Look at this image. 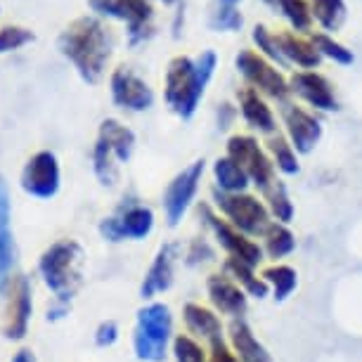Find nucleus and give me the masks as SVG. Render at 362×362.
<instances>
[{
  "instance_id": "1",
  "label": "nucleus",
  "mask_w": 362,
  "mask_h": 362,
  "mask_svg": "<svg viewBox=\"0 0 362 362\" xmlns=\"http://www.w3.org/2000/svg\"><path fill=\"white\" fill-rule=\"evenodd\" d=\"M59 50L76 66L81 78L98 83L109 59V36L98 19L81 17L62 31Z\"/></svg>"
},
{
  "instance_id": "2",
  "label": "nucleus",
  "mask_w": 362,
  "mask_h": 362,
  "mask_svg": "<svg viewBox=\"0 0 362 362\" xmlns=\"http://www.w3.org/2000/svg\"><path fill=\"white\" fill-rule=\"evenodd\" d=\"M214 69V52H204L197 62H189L187 57H177L170 62L166 74V102L175 114H180L182 119H189L194 114Z\"/></svg>"
},
{
  "instance_id": "3",
  "label": "nucleus",
  "mask_w": 362,
  "mask_h": 362,
  "mask_svg": "<svg viewBox=\"0 0 362 362\" xmlns=\"http://www.w3.org/2000/svg\"><path fill=\"white\" fill-rule=\"evenodd\" d=\"M81 261H83V251H81V247L74 239H64V242L52 244L40 256L38 270L43 275V282L62 303H69L71 296L78 289Z\"/></svg>"
},
{
  "instance_id": "4",
  "label": "nucleus",
  "mask_w": 362,
  "mask_h": 362,
  "mask_svg": "<svg viewBox=\"0 0 362 362\" xmlns=\"http://www.w3.org/2000/svg\"><path fill=\"white\" fill-rule=\"evenodd\" d=\"M170 334H173V317H170L168 305L149 303L140 308L133 334V348L138 360L161 362L166 358Z\"/></svg>"
},
{
  "instance_id": "5",
  "label": "nucleus",
  "mask_w": 362,
  "mask_h": 362,
  "mask_svg": "<svg viewBox=\"0 0 362 362\" xmlns=\"http://www.w3.org/2000/svg\"><path fill=\"white\" fill-rule=\"evenodd\" d=\"M214 199L216 209L232 228H237L239 232H244L247 237H263V232L268 230L270 221V211L268 206L254 194L239 192V194H228L221 189H214Z\"/></svg>"
},
{
  "instance_id": "6",
  "label": "nucleus",
  "mask_w": 362,
  "mask_h": 362,
  "mask_svg": "<svg viewBox=\"0 0 362 362\" xmlns=\"http://www.w3.org/2000/svg\"><path fill=\"white\" fill-rule=\"evenodd\" d=\"M199 216L204 218V223H206L209 230L214 232L216 242L221 244V249L230 258H239V261L254 265V268H258V265L263 263L265 254H263L261 244L254 242L251 237H247L244 232H239L237 228H232V225L225 221L221 214H216V211L211 209L209 204H202V206H199Z\"/></svg>"
},
{
  "instance_id": "7",
  "label": "nucleus",
  "mask_w": 362,
  "mask_h": 362,
  "mask_svg": "<svg viewBox=\"0 0 362 362\" xmlns=\"http://www.w3.org/2000/svg\"><path fill=\"white\" fill-rule=\"evenodd\" d=\"M228 156L247 170L249 180L254 182L263 194H268L279 182L275 177V163L261 152L258 142L254 138H249V135H235V138H230Z\"/></svg>"
},
{
  "instance_id": "8",
  "label": "nucleus",
  "mask_w": 362,
  "mask_h": 362,
  "mask_svg": "<svg viewBox=\"0 0 362 362\" xmlns=\"http://www.w3.org/2000/svg\"><path fill=\"white\" fill-rule=\"evenodd\" d=\"M154 228L152 209L142 204H128L121 206L112 218L100 223V235L109 242H124V239H145Z\"/></svg>"
},
{
  "instance_id": "9",
  "label": "nucleus",
  "mask_w": 362,
  "mask_h": 362,
  "mask_svg": "<svg viewBox=\"0 0 362 362\" xmlns=\"http://www.w3.org/2000/svg\"><path fill=\"white\" fill-rule=\"evenodd\" d=\"M204 175V161H194L192 166L177 173L173 180L168 182L166 194H163V214L170 228H175L187 214L189 204H192L197 189H199V180Z\"/></svg>"
},
{
  "instance_id": "10",
  "label": "nucleus",
  "mask_w": 362,
  "mask_h": 362,
  "mask_svg": "<svg viewBox=\"0 0 362 362\" xmlns=\"http://www.w3.org/2000/svg\"><path fill=\"white\" fill-rule=\"evenodd\" d=\"M22 187L26 194L50 199L59 189V163L52 152L33 154L22 170Z\"/></svg>"
},
{
  "instance_id": "11",
  "label": "nucleus",
  "mask_w": 362,
  "mask_h": 362,
  "mask_svg": "<svg viewBox=\"0 0 362 362\" xmlns=\"http://www.w3.org/2000/svg\"><path fill=\"white\" fill-rule=\"evenodd\" d=\"M31 284L24 275L12 279L10 284V296H8V308H5L3 320V337L10 341H19L26 337L31 320Z\"/></svg>"
},
{
  "instance_id": "12",
  "label": "nucleus",
  "mask_w": 362,
  "mask_h": 362,
  "mask_svg": "<svg viewBox=\"0 0 362 362\" xmlns=\"http://www.w3.org/2000/svg\"><path fill=\"white\" fill-rule=\"evenodd\" d=\"M209 300L218 315H228L230 320H239L247 313V293L239 284H235L225 272H216L206 279Z\"/></svg>"
},
{
  "instance_id": "13",
  "label": "nucleus",
  "mask_w": 362,
  "mask_h": 362,
  "mask_svg": "<svg viewBox=\"0 0 362 362\" xmlns=\"http://www.w3.org/2000/svg\"><path fill=\"white\" fill-rule=\"evenodd\" d=\"M112 98L119 107L131 109V112H145L154 102L152 88L124 66L116 69L112 76Z\"/></svg>"
},
{
  "instance_id": "14",
  "label": "nucleus",
  "mask_w": 362,
  "mask_h": 362,
  "mask_svg": "<svg viewBox=\"0 0 362 362\" xmlns=\"http://www.w3.org/2000/svg\"><path fill=\"white\" fill-rule=\"evenodd\" d=\"M237 66L242 69V74L251 81L254 90L268 93L270 98L282 100L289 93V86L282 78V74H277V69H272L270 64H265L258 54L254 52H242L237 57Z\"/></svg>"
},
{
  "instance_id": "15",
  "label": "nucleus",
  "mask_w": 362,
  "mask_h": 362,
  "mask_svg": "<svg viewBox=\"0 0 362 362\" xmlns=\"http://www.w3.org/2000/svg\"><path fill=\"white\" fill-rule=\"evenodd\" d=\"M90 8L100 15H109L116 19H126L131 26V43H138L140 38H145V22L149 19L147 0H90Z\"/></svg>"
},
{
  "instance_id": "16",
  "label": "nucleus",
  "mask_w": 362,
  "mask_h": 362,
  "mask_svg": "<svg viewBox=\"0 0 362 362\" xmlns=\"http://www.w3.org/2000/svg\"><path fill=\"white\" fill-rule=\"evenodd\" d=\"M177 251H180V247L173 242L163 244V247L156 251L154 263L149 265L145 282H142V286H140L142 298H152V296H156V293L166 291L168 286L173 284V268H175Z\"/></svg>"
},
{
  "instance_id": "17",
  "label": "nucleus",
  "mask_w": 362,
  "mask_h": 362,
  "mask_svg": "<svg viewBox=\"0 0 362 362\" xmlns=\"http://www.w3.org/2000/svg\"><path fill=\"white\" fill-rule=\"evenodd\" d=\"M284 121H286V131H289V138H291V147L296 149V152L308 154L310 149L315 147V142L320 140V133H322L320 121L300 107L286 109Z\"/></svg>"
},
{
  "instance_id": "18",
  "label": "nucleus",
  "mask_w": 362,
  "mask_h": 362,
  "mask_svg": "<svg viewBox=\"0 0 362 362\" xmlns=\"http://www.w3.org/2000/svg\"><path fill=\"white\" fill-rule=\"evenodd\" d=\"M10 189L5 177L0 175V291L10 284V270L15 263V244H12V228H10Z\"/></svg>"
},
{
  "instance_id": "19",
  "label": "nucleus",
  "mask_w": 362,
  "mask_h": 362,
  "mask_svg": "<svg viewBox=\"0 0 362 362\" xmlns=\"http://www.w3.org/2000/svg\"><path fill=\"white\" fill-rule=\"evenodd\" d=\"M182 320H185L189 337L202 339L206 344L216 339H223V322L214 308H206L202 303H187L182 308Z\"/></svg>"
},
{
  "instance_id": "20",
  "label": "nucleus",
  "mask_w": 362,
  "mask_h": 362,
  "mask_svg": "<svg viewBox=\"0 0 362 362\" xmlns=\"http://www.w3.org/2000/svg\"><path fill=\"white\" fill-rule=\"evenodd\" d=\"M230 346L237 353L239 362H272L270 353L265 351V346L256 339V334L251 332V327L244 322L242 317L230 322Z\"/></svg>"
},
{
  "instance_id": "21",
  "label": "nucleus",
  "mask_w": 362,
  "mask_h": 362,
  "mask_svg": "<svg viewBox=\"0 0 362 362\" xmlns=\"http://www.w3.org/2000/svg\"><path fill=\"white\" fill-rule=\"evenodd\" d=\"M293 90L317 109H337V100H334L332 88L320 74L313 71L296 74L293 76Z\"/></svg>"
},
{
  "instance_id": "22",
  "label": "nucleus",
  "mask_w": 362,
  "mask_h": 362,
  "mask_svg": "<svg viewBox=\"0 0 362 362\" xmlns=\"http://www.w3.org/2000/svg\"><path fill=\"white\" fill-rule=\"evenodd\" d=\"M223 272L228 275L232 282L239 284L244 289L247 296H254V298H265L270 293V286L265 284L263 277H258V272L254 265L239 261V258H225L223 263Z\"/></svg>"
},
{
  "instance_id": "23",
  "label": "nucleus",
  "mask_w": 362,
  "mask_h": 362,
  "mask_svg": "<svg viewBox=\"0 0 362 362\" xmlns=\"http://www.w3.org/2000/svg\"><path fill=\"white\" fill-rule=\"evenodd\" d=\"M239 102H242V114L247 119V124L251 128H258L261 133H275V116H272L270 107L261 100V95L254 88H247L242 95H239Z\"/></svg>"
},
{
  "instance_id": "24",
  "label": "nucleus",
  "mask_w": 362,
  "mask_h": 362,
  "mask_svg": "<svg viewBox=\"0 0 362 362\" xmlns=\"http://www.w3.org/2000/svg\"><path fill=\"white\" fill-rule=\"evenodd\" d=\"M98 138L102 142H107L109 149H112L114 156H116V161L131 159L133 147H135V135H133L131 128L121 126L119 121H114V119H107V121H102Z\"/></svg>"
},
{
  "instance_id": "25",
  "label": "nucleus",
  "mask_w": 362,
  "mask_h": 362,
  "mask_svg": "<svg viewBox=\"0 0 362 362\" xmlns=\"http://www.w3.org/2000/svg\"><path fill=\"white\" fill-rule=\"evenodd\" d=\"M214 175H216V189L221 192H228V194H239L249 187V175L247 170L239 166L237 161H232L230 156H223V159L216 161L214 166Z\"/></svg>"
},
{
  "instance_id": "26",
  "label": "nucleus",
  "mask_w": 362,
  "mask_h": 362,
  "mask_svg": "<svg viewBox=\"0 0 362 362\" xmlns=\"http://www.w3.org/2000/svg\"><path fill=\"white\" fill-rule=\"evenodd\" d=\"M263 254L272 258V261H279V258L293 254V249H296V237H293V232L286 228V225L272 221L268 225V230L263 232Z\"/></svg>"
},
{
  "instance_id": "27",
  "label": "nucleus",
  "mask_w": 362,
  "mask_h": 362,
  "mask_svg": "<svg viewBox=\"0 0 362 362\" xmlns=\"http://www.w3.org/2000/svg\"><path fill=\"white\" fill-rule=\"evenodd\" d=\"M261 277L265 279V284L272 289V296L277 300H286L293 293V289L298 286V275L291 265H284V263H272L268 265Z\"/></svg>"
},
{
  "instance_id": "28",
  "label": "nucleus",
  "mask_w": 362,
  "mask_h": 362,
  "mask_svg": "<svg viewBox=\"0 0 362 362\" xmlns=\"http://www.w3.org/2000/svg\"><path fill=\"white\" fill-rule=\"evenodd\" d=\"M116 156L114 152L109 149L107 142H102L98 138V142H95V149H93V166H95V175L100 177L102 185H114L116 182Z\"/></svg>"
},
{
  "instance_id": "29",
  "label": "nucleus",
  "mask_w": 362,
  "mask_h": 362,
  "mask_svg": "<svg viewBox=\"0 0 362 362\" xmlns=\"http://www.w3.org/2000/svg\"><path fill=\"white\" fill-rule=\"evenodd\" d=\"M268 149H270V154H272V163H275V168H279L286 175L298 173L296 149H293L284 138H279V135L275 138V135H272L270 142H268Z\"/></svg>"
},
{
  "instance_id": "30",
  "label": "nucleus",
  "mask_w": 362,
  "mask_h": 362,
  "mask_svg": "<svg viewBox=\"0 0 362 362\" xmlns=\"http://www.w3.org/2000/svg\"><path fill=\"white\" fill-rule=\"evenodd\" d=\"M265 206H268L270 216L275 218L277 223L282 225H289L291 218H293V204L289 199V194H286V187L282 185V182H277L275 187L270 189L268 194H265Z\"/></svg>"
},
{
  "instance_id": "31",
  "label": "nucleus",
  "mask_w": 362,
  "mask_h": 362,
  "mask_svg": "<svg viewBox=\"0 0 362 362\" xmlns=\"http://www.w3.org/2000/svg\"><path fill=\"white\" fill-rule=\"evenodd\" d=\"M173 355L175 362H209V353L189 334H177L173 339Z\"/></svg>"
},
{
  "instance_id": "32",
  "label": "nucleus",
  "mask_w": 362,
  "mask_h": 362,
  "mask_svg": "<svg viewBox=\"0 0 362 362\" xmlns=\"http://www.w3.org/2000/svg\"><path fill=\"white\" fill-rule=\"evenodd\" d=\"M31 40L33 33L29 29H24V26H3L0 29V54L19 50V47H24Z\"/></svg>"
},
{
  "instance_id": "33",
  "label": "nucleus",
  "mask_w": 362,
  "mask_h": 362,
  "mask_svg": "<svg viewBox=\"0 0 362 362\" xmlns=\"http://www.w3.org/2000/svg\"><path fill=\"white\" fill-rule=\"evenodd\" d=\"M284 50L289 52V57L291 59H296V62L300 66H313V64H317V52L315 50H310L308 45H303V43H298V40H293V38H286L284 40Z\"/></svg>"
},
{
  "instance_id": "34",
  "label": "nucleus",
  "mask_w": 362,
  "mask_h": 362,
  "mask_svg": "<svg viewBox=\"0 0 362 362\" xmlns=\"http://www.w3.org/2000/svg\"><path fill=\"white\" fill-rule=\"evenodd\" d=\"M216 261V251L211 249L206 239H194L187 249V265H199V263H211Z\"/></svg>"
},
{
  "instance_id": "35",
  "label": "nucleus",
  "mask_w": 362,
  "mask_h": 362,
  "mask_svg": "<svg viewBox=\"0 0 362 362\" xmlns=\"http://www.w3.org/2000/svg\"><path fill=\"white\" fill-rule=\"evenodd\" d=\"M209 362H239V358L228 341L216 339L209 344Z\"/></svg>"
},
{
  "instance_id": "36",
  "label": "nucleus",
  "mask_w": 362,
  "mask_h": 362,
  "mask_svg": "<svg viewBox=\"0 0 362 362\" xmlns=\"http://www.w3.org/2000/svg\"><path fill=\"white\" fill-rule=\"evenodd\" d=\"M116 339H119V325H116L114 320H107V322H102L98 329H95V344L100 348L114 346Z\"/></svg>"
},
{
  "instance_id": "37",
  "label": "nucleus",
  "mask_w": 362,
  "mask_h": 362,
  "mask_svg": "<svg viewBox=\"0 0 362 362\" xmlns=\"http://www.w3.org/2000/svg\"><path fill=\"white\" fill-rule=\"evenodd\" d=\"M315 12H317L320 22L332 26L334 15H339L341 12V0H315Z\"/></svg>"
},
{
  "instance_id": "38",
  "label": "nucleus",
  "mask_w": 362,
  "mask_h": 362,
  "mask_svg": "<svg viewBox=\"0 0 362 362\" xmlns=\"http://www.w3.org/2000/svg\"><path fill=\"white\" fill-rule=\"evenodd\" d=\"M282 5H284L286 15L291 17L293 24H298V26L308 24V15H305V8H303V3H300V0H282Z\"/></svg>"
},
{
  "instance_id": "39",
  "label": "nucleus",
  "mask_w": 362,
  "mask_h": 362,
  "mask_svg": "<svg viewBox=\"0 0 362 362\" xmlns=\"http://www.w3.org/2000/svg\"><path fill=\"white\" fill-rule=\"evenodd\" d=\"M315 43L320 45V47H325V52L329 54V57H334V59H339V62H351V54H348L344 47L341 45H337V43H332L329 38H325V36H317L315 38Z\"/></svg>"
},
{
  "instance_id": "40",
  "label": "nucleus",
  "mask_w": 362,
  "mask_h": 362,
  "mask_svg": "<svg viewBox=\"0 0 362 362\" xmlns=\"http://www.w3.org/2000/svg\"><path fill=\"white\" fill-rule=\"evenodd\" d=\"M66 313H69V303H62V300H57V305H54L52 310H47V320H59V317H64Z\"/></svg>"
},
{
  "instance_id": "41",
  "label": "nucleus",
  "mask_w": 362,
  "mask_h": 362,
  "mask_svg": "<svg viewBox=\"0 0 362 362\" xmlns=\"http://www.w3.org/2000/svg\"><path fill=\"white\" fill-rule=\"evenodd\" d=\"M12 362H36V358H33V353H31V351H19Z\"/></svg>"
},
{
  "instance_id": "42",
  "label": "nucleus",
  "mask_w": 362,
  "mask_h": 362,
  "mask_svg": "<svg viewBox=\"0 0 362 362\" xmlns=\"http://www.w3.org/2000/svg\"><path fill=\"white\" fill-rule=\"evenodd\" d=\"M163 3H173V0H163Z\"/></svg>"
}]
</instances>
